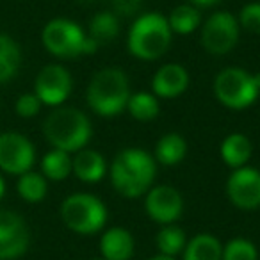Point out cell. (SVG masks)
<instances>
[{
	"label": "cell",
	"instance_id": "cell-1",
	"mask_svg": "<svg viewBox=\"0 0 260 260\" xmlns=\"http://www.w3.org/2000/svg\"><path fill=\"white\" fill-rule=\"evenodd\" d=\"M111 184L125 198H139L152 189L157 175V162L141 148H125L111 164Z\"/></svg>",
	"mask_w": 260,
	"mask_h": 260
},
{
	"label": "cell",
	"instance_id": "cell-2",
	"mask_svg": "<svg viewBox=\"0 0 260 260\" xmlns=\"http://www.w3.org/2000/svg\"><path fill=\"white\" fill-rule=\"evenodd\" d=\"M43 134L54 148L62 152H79L89 143L91 121L75 107H57L43 123Z\"/></svg>",
	"mask_w": 260,
	"mask_h": 260
},
{
	"label": "cell",
	"instance_id": "cell-3",
	"mask_svg": "<svg viewBox=\"0 0 260 260\" xmlns=\"http://www.w3.org/2000/svg\"><path fill=\"white\" fill-rule=\"evenodd\" d=\"M173 40L168 18L160 13H146L136 18L128 30L126 47L141 61H155L168 52Z\"/></svg>",
	"mask_w": 260,
	"mask_h": 260
},
{
	"label": "cell",
	"instance_id": "cell-4",
	"mask_svg": "<svg viewBox=\"0 0 260 260\" xmlns=\"http://www.w3.org/2000/svg\"><path fill=\"white\" fill-rule=\"evenodd\" d=\"M130 98V84L119 68H104L91 79L86 100L91 111L104 118H112L126 109Z\"/></svg>",
	"mask_w": 260,
	"mask_h": 260
},
{
	"label": "cell",
	"instance_id": "cell-5",
	"mask_svg": "<svg viewBox=\"0 0 260 260\" xmlns=\"http://www.w3.org/2000/svg\"><path fill=\"white\" fill-rule=\"evenodd\" d=\"M43 47L52 55L61 59H75L93 54L98 45L82 30V27L66 18H54L45 25L41 32Z\"/></svg>",
	"mask_w": 260,
	"mask_h": 260
},
{
	"label": "cell",
	"instance_id": "cell-6",
	"mask_svg": "<svg viewBox=\"0 0 260 260\" xmlns=\"http://www.w3.org/2000/svg\"><path fill=\"white\" fill-rule=\"evenodd\" d=\"M62 223L80 235H93L107 223V209L100 198L87 192H75L61 205Z\"/></svg>",
	"mask_w": 260,
	"mask_h": 260
},
{
	"label": "cell",
	"instance_id": "cell-7",
	"mask_svg": "<svg viewBox=\"0 0 260 260\" xmlns=\"http://www.w3.org/2000/svg\"><path fill=\"white\" fill-rule=\"evenodd\" d=\"M214 96L221 105L234 111H242L256 102L260 89L255 82V75L244 68L230 66L221 70L214 79Z\"/></svg>",
	"mask_w": 260,
	"mask_h": 260
},
{
	"label": "cell",
	"instance_id": "cell-8",
	"mask_svg": "<svg viewBox=\"0 0 260 260\" xmlns=\"http://www.w3.org/2000/svg\"><path fill=\"white\" fill-rule=\"evenodd\" d=\"M239 22L232 13L217 11L210 15L202 25V45L209 54L224 55L237 45Z\"/></svg>",
	"mask_w": 260,
	"mask_h": 260
},
{
	"label": "cell",
	"instance_id": "cell-9",
	"mask_svg": "<svg viewBox=\"0 0 260 260\" xmlns=\"http://www.w3.org/2000/svg\"><path fill=\"white\" fill-rule=\"evenodd\" d=\"M36 160V150L30 139L18 132L0 134V170L11 175L30 171Z\"/></svg>",
	"mask_w": 260,
	"mask_h": 260
},
{
	"label": "cell",
	"instance_id": "cell-10",
	"mask_svg": "<svg viewBox=\"0 0 260 260\" xmlns=\"http://www.w3.org/2000/svg\"><path fill=\"white\" fill-rule=\"evenodd\" d=\"M73 80L70 72L61 64H47L36 77L34 93L41 104L59 107L70 96Z\"/></svg>",
	"mask_w": 260,
	"mask_h": 260
},
{
	"label": "cell",
	"instance_id": "cell-11",
	"mask_svg": "<svg viewBox=\"0 0 260 260\" xmlns=\"http://www.w3.org/2000/svg\"><path fill=\"white\" fill-rule=\"evenodd\" d=\"M228 200L237 209L253 210L260 207V171L251 166L234 170L226 180Z\"/></svg>",
	"mask_w": 260,
	"mask_h": 260
},
{
	"label": "cell",
	"instance_id": "cell-12",
	"mask_svg": "<svg viewBox=\"0 0 260 260\" xmlns=\"http://www.w3.org/2000/svg\"><path fill=\"white\" fill-rule=\"evenodd\" d=\"M145 209L155 223L173 224L184 212V200L171 185H155L146 192Z\"/></svg>",
	"mask_w": 260,
	"mask_h": 260
},
{
	"label": "cell",
	"instance_id": "cell-13",
	"mask_svg": "<svg viewBox=\"0 0 260 260\" xmlns=\"http://www.w3.org/2000/svg\"><path fill=\"white\" fill-rule=\"evenodd\" d=\"M152 87L155 96L159 98H177L189 87V73L184 66L175 64H164L157 70L153 75Z\"/></svg>",
	"mask_w": 260,
	"mask_h": 260
},
{
	"label": "cell",
	"instance_id": "cell-14",
	"mask_svg": "<svg viewBox=\"0 0 260 260\" xmlns=\"http://www.w3.org/2000/svg\"><path fill=\"white\" fill-rule=\"evenodd\" d=\"M100 251L104 260H130L134 255V237L126 228H109L100 239Z\"/></svg>",
	"mask_w": 260,
	"mask_h": 260
},
{
	"label": "cell",
	"instance_id": "cell-15",
	"mask_svg": "<svg viewBox=\"0 0 260 260\" xmlns=\"http://www.w3.org/2000/svg\"><path fill=\"white\" fill-rule=\"evenodd\" d=\"M105 171H107L105 159L96 150L82 148L72 159V173H75L79 180L87 182V184L102 180L105 177Z\"/></svg>",
	"mask_w": 260,
	"mask_h": 260
},
{
	"label": "cell",
	"instance_id": "cell-16",
	"mask_svg": "<svg viewBox=\"0 0 260 260\" xmlns=\"http://www.w3.org/2000/svg\"><path fill=\"white\" fill-rule=\"evenodd\" d=\"M221 159L224 160L226 166L232 170H239V168L246 166L251 157V141L246 138L244 134H230L224 138L221 143Z\"/></svg>",
	"mask_w": 260,
	"mask_h": 260
},
{
	"label": "cell",
	"instance_id": "cell-17",
	"mask_svg": "<svg viewBox=\"0 0 260 260\" xmlns=\"http://www.w3.org/2000/svg\"><path fill=\"white\" fill-rule=\"evenodd\" d=\"M184 260H223V244L214 235L200 234L185 244Z\"/></svg>",
	"mask_w": 260,
	"mask_h": 260
},
{
	"label": "cell",
	"instance_id": "cell-18",
	"mask_svg": "<svg viewBox=\"0 0 260 260\" xmlns=\"http://www.w3.org/2000/svg\"><path fill=\"white\" fill-rule=\"evenodd\" d=\"M187 155V143L177 132L162 136L155 146V160L164 166H177Z\"/></svg>",
	"mask_w": 260,
	"mask_h": 260
},
{
	"label": "cell",
	"instance_id": "cell-19",
	"mask_svg": "<svg viewBox=\"0 0 260 260\" xmlns=\"http://www.w3.org/2000/svg\"><path fill=\"white\" fill-rule=\"evenodd\" d=\"M168 23H170V29L173 34L187 36V34L194 32V30L202 25V15H200L196 6L182 4L170 13Z\"/></svg>",
	"mask_w": 260,
	"mask_h": 260
},
{
	"label": "cell",
	"instance_id": "cell-20",
	"mask_svg": "<svg viewBox=\"0 0 260 260\" xmlns=\"http://www.w3.org/2000/svg\"><path fill=\"white\" fill-rule=\"evenodd\" d=\"M119 34V18L112 11H100L89 22V38L96 45L109 43Z\"/></svg>",
	"mask_w": 260,
	"mask_h": 260
},
{
	"label": "cell",
	"instance_id": "cell-21",
	"mask_svg": "<svg viewBox=\"0 0 260 260\" xmlns=\"http://www.w3.org/2000/svg\"><path fill=\"white\" fill-rule=\"evenodd\" d=\"M41 171H43L45 178L55 182L64 180L72 173V157L68 152H62V150H50L48 153H45L43 160H41Z\"/></svg>",
	"mask_w": 260,
	"mask_h": 260
},
{
	"label": "cell",
	"instance_id": "cell-22",
	"mask_svg": "<svg viewBox=\"0 0 260 260\" xmlns=\"http://www.w3.org/2000/svg\"><path fill=\"white\" fill-rule=\"evenodd\" d=\"M126 109L132 114V118L138 119V121H152V119H155L159 116L160 105L155 94L143 93L141 91V93L130 94Z\"/></svg>",
	"mask_w": 260,
	"mask_h": 260
},
{
	"label": "cell",
	"instance_id": "cell-23",
	"mask_svg": "<svg viewBox=\"0 0 260 260\" xmlns=\"http://www.w3.org/2000/svg\"><path fill=\"white\" fill-rule=\"evenodd\" d=\"M16 189H18V194L22 196V200H25L27 203H40L48 191L47 178L40 173H34V171H27V173L20 175Z\"/></svg>",
	"mask_w": 260,
	"mask_h": 260
},
{
	"label": "cell",
	"instance_id": "cell-24",
	"mask_svg": "<svg viewBox=\"0 0 260 260\" xmlns=\"http://www.w3.org/2000/svg\"><path fill=\"white\" fill-rule=\"evenodd\" d=\"M155 242H157V249H159L160 255L177 256L178 253L184 251L185 244H187V239H185V234L182 228L173 226V224H166V226L157 234Z\"/></svg>",
	"mask_w": 260,
	"mask_h": 260
},
{
	"label": "cell",
	"instance_id": "cell-25",
	"mask_svg": "<svg viewBox=\"0 0 260 260\" xmlns=\"http://www.w3.org/2000/svg\"><path fill=\"white\" fill-rule=\"evenodd\" d=\"M29 232L16 235H0V260H15L29 248Z\"/></svg>",
	"mask_w": 260,
	"mask_h": 260
},
{
	"label": "cell",
	"instance_id": "cell-26",
	"mask_svg": "<svg viewBox=\"0 0 260 260\" xmlns=\"http://www.w3.org/2000/svg\"><path fill=\"white\" fill-rule=\"evenodd\" d=\"M258 253L251 241L235 237L223 246V260H256Z\"/></svg>",
	"mask_w": 260,
	"mask_h": 260
},
{
	"label": "cell",
	"instance_id": "cell-27",
	"mask_svg": "<svg viewBox=\"0 0 260 260\" xmlns=\"http://www.w3.org/2000/svg\"><path fill=\"white\" fill-rule=\"evenodd\" d=\"M29 232L25 221L20 214L13 210H0V235H16Z\"/></svg>",
	"mask_w": 260,
	"mask_h": 260
},
{
	"label": "cell",
	"instance_id": "cell-28",
	"mask_svg": "<svg viewBox=\"0 0 260 260\" xmlns=\"http://www.w3.org/2000/svg\"><path fill=\"white\" fill-rule=\"evenodd\" d=\"M239 27L251 34H260V2H253L241 9L239 13Z\"/></svg>",
	"mask_w": 260,
	"mask_h": 260
},
{
	"label": "cell",
	"instance_id": "cell-29",
	"mask_svg": "<svg viewBox=\"0 0 260 260\" xmlns=\"http://www.w3.org/2000/svg\"><path fill=\"white\" fill-rule=\"evenodd\" d=\"M41 105L43 104H41V100L36 96V93H25L16 100L15 109H16V114H18L20 118L29 119V118H34V116L40 112Z\"/></svg>",
	"mask_w": 260,
	"mask_h": 260
},
{
	"label": "cell",
	"instance_id": "cell-30",
	"mask_svg": "<svg viewBox=\"0 0 260 260\" xmlns=\"http://www.w3.org/2000/svg\"><path fill=\"white\" fill-rule=\"evenodd\" d=\"M143 0H112V13L116 16H134L139 13Z\"/></svg>",
	"mask_w": 260,
	"mask_h": 260
},
{
	"label": "cell",
	"instance_id": "cell-31",
	"mask_svg": "<svg viewBox=\"0 0 260 260\" xmlns=\"http://www.w3.org/2000/svg\"><path fill=\"white\" fill-rule=\"evenodd\" d=\"M0 59H15V61H22V52L20 47L13 38L8 34H0Z\"/></svg>",
	"mask_w": 260,
	"mask_h": 260
},
{
	"label": "cell",
	"instance_id": "cell-32",
	"mask_svg": "<svg viewBox=\"0 0 260 260\" xmlns=\"http://www.w3.org/2000/svg\"><path fill=\"white\" fill-rule=\"evenodd\" d=\"M20 68V61L15 59H0V84L15 79Z\"/></svg>",
	"mask_w": 260,
	"mask_h": 260
},
{
	"label": "cell",
	"instance_id": "cell-33",
	"mask_svg": "<svg viewBox=\"0 0 260 260\" xmlns=\"http://www.w3.org/2000/svg\"><path fill=\"white\" fill-rule=\"evenodd\" d=\"M217 2H221V0H191V4L198 6V8H212Z\"/></svg>",
	"mask_w": 260,
	"mask_h": 260
},
{
	"label": "cell",
	"instance_id": "cell-34",
	"mask_svg": "<svg viewBox=\"0 0 260 260\" xmlns=\"http://www.w3.org/2000/svg\"><path fill=\"white\" fill-rule=\"evenodd\" d=\"M150 260H177V258H175V256H168V255H160V253H159V255H155V256H152V258H150Z\"/></svg>",
	"mask_w": 260,
	"mask_h": 260
},
{
	"label": "cell",
	"instance_id": "cell-35",
	"mask_svg": "<svg viewBox=\"0 0 260 260\" xmlns=\"http://www.w3.org/2000/svg\"><path fill=\"white\" fill-rule=\"evenodd\" d=\"M6 192V184H4V178L0 177V200H2V196H4Z\"/></svg>",
	"mask_w": 260,
	"mask_h": 260
},
{
	"label": "cell",
	"instance_id": "cell-36",
	"mask_svg": "<svg viewBox=\"0 0 260 260\" xmlns=\"http://www.w3.org/2000/svg\"><path fill=\"white\" fill-rule=\"evenodd\" d=\"M253 75H255V82H256V86H258V89H260V72L253 73Z\"/></svg>",
	"mask_w": 260,
	"mask_h": 260
},
{
	"label": "cell",
	"instance_id": "cell-37",
	"mask_svg": "<svg viewBox=\"0 0 260 260\" xmlns=\"http://www.w3.org/2000/svg\"><path fill=\"white\" fill-rule=\"evenodd\" d=\"M80 2H93V0H80Z\"/></svg>",
	"mask_w": 260,
	"mask_h": 260
}]
</instances>
